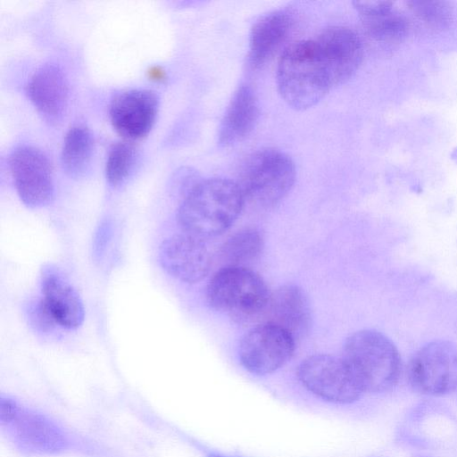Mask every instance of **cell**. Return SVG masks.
I'll return each mask as SVG.
<instances>
[{"mask_svg":"<svg viewBox=\"0 0 457 457\" xmlns=\"http://www.w3.org/2000/svg\"><path fill=\"white\" fill-rule=\"evenodd\" d=\"M281 98L295 110H306L335 87L327 60L316 38L295 42L281 54L276 71Z\"/></svg>","mask_w":457,"mask_h":457,"instance_id":"cell-1","label":"cell"},{"mask_svg":"<svg viewBox=\"0 0 457 457\" xmlns=\"http://www.w3.org/2000/svg\"><path fill=\"white\" fill-rule=\"evenodd\" d=\"M245 204L237 181L208 179L190 189L179 208L177 220L183 232L206 240L225 232Z\"/></svg>","mask_w":457,"mask_h":457,"instance_id":"cell-2","label":"cell"},{"mask_svg":"<svg viewBox=\"0 0 457 457\" xmlns=\"http://www.w3.org/2000/svg\"><path fill=\"white\" fill-rule=\"evenodd\" d=\"M342 358L363 392L387 391L399 378V352L378 331L363 329L352 334L345 340Z\"/></svg>","mask_w":457,"mask_h":457,"instance_id":"cell-3","label":"cell"},{"mask_svg":"<svg viewBox=\"0 0 457 457\" xmlns=\"http://www.w3.org/2000/svg\"><path fill=\"white\" fill-rule=\"evenodd\" d=\"M270 295L262 277L245 266L223 267L206 287L209 304L240 323L262 320Z\"/></svg>","mask_w":457,"mask_h":457,"instance_id":"cell-4","label":"cell"},{"mask_svg":"<svg viewBox=\"0 0 457 457\" xmlns=\"http://www.w3.org/2000/svg\"><path fill=\"white\" fill-rule=\"evenodd\" d=\"M295 175V163L286 153L276 148H263L247 156L237 183L245 203L269 208L288 194Z\"/></svg>","mask_w":457,"mask_h":457,"instance_id":"cell-5","label":"cell"},{"mask_svg":"<svg viewBox=\"0 0 457 457\" xmlns=\"http://www.w3.org/2000/svg\"><path fill=\"white\" fill-rule=\"evenodd\" d=\"M297 377L309 392L330 403H351L363 394L342 357L309 356L299 365Z\"/></svg>","mask_w":457,"mask_h":457,"instance_id":"cell-6","label":"cell"},{"mask_svg":"<svg viewBox=\"0 0 457 457\" xmlns=\"http://www.w3.org/2000/svg\"><path fill=\"white\" fill-rule=\"evenodd\" d=\"M295 338L285 328L262 322L241 338L238 356L243 367L262 376L275 372L293 356Z\"/></svg>","mask_w":457,"mask_h":457,"instance_id":"cell-7","label":"cell"},{"mask_svg":"<svg viewBox=\"0 0 457 457\" xmlns=\"http://www.w3.org/2000/svg\"><path fill=\"white\" fill-rule=\"evenodd\" d=\"M408 377L419 392L441 395L457 389V345L436 340L421 347L411 358Z\"/></svg>","mask_w":457,"mask_h":457,"instance_id":"cell-8","label":"cell"},{"mask_svg":"<svg viewBox=\"0 0 457 457\" xmlns=\"http://www.w3.org/2000/svg\"><path fill=\"white\" fill-rule=\"evenodd\" d=\"M9 168L17 194L30 208L49 204L54 198V179L47 156L33 146H20L9 157Z\"/></svg>","mask_w":457,"mask_h":457,"instance_id":"cell-9","label":"cell"},{"mask_svg":"<svg viewBox=\"0 0 457 457\" xmlns=\"http://www.w3.org/2000/svg\"><path fill=\"white\" fill-rule=\"evenodd\" d=\"M159 260L170 276L186 283L201 281L212 266V256L205 240L186 232L174 235L162 243Z\"/></svg>","mask_w":457,"mask_h":457,"instance_id":"cell-10","label":"cell"},{"mask_svg":"<svg viewBox=\"0 0 457 457\" xmlns=\"http://www.w3.org/2000/svg\"><path fill=\"white\" fill-rule=\"evenodd\" d=\"M159 100L154 92L134 88L117 94L109 105V117L116 132L135 140L151 130L158 112Z\"/></svg>","mask_w":457,"mask_h":457,"instance_id":"cell-11","label":"cell"},{"mask_svg":"<svg viewBox=\"0 0 457 457\" xmlns=\"http://www.w3.org/2000/svg\"><path fill=\"white\" fill-rule=\"evenodd\" d=\"M18 446L34 454H56L68 447L64 431L47 416L21 406L6 427Z\"/></svg>","mask_w":457,"mask_h":457,"instance_id":"cell-12","label":"cell"},{"mask_svg":"<svg viewBox=\"0 0 457 457\" xmlns=\"http://www.w3.org/2000/svg\"><path fill=\"white\" fill-rule=\"evenodd\" d=\"M315 38L329 66L335 87L343 84L361 62L363 49L358 34L346 27L333 26Z\"/></svg>","mask_w":457,"mask_h":457,"instance_id":"cell-13","label":"cell"},{"mask_svg":"<svg viewBox=\"0 0 457 457\" xmlns=\"http://www.w3.org/2000/svg\"><path fill=\"white\" fill-rule=\"evenodd\" d=\"M29 100L49 121L59 120L67 107L69 88L62 69L47 63L31 77L27 87Z\"/></svg>","mask_w":457,"mask_h":457,"instance_id":"cell-14","label":"cell"},{"mask_svg":"<svg viewBox=\"0 0 457 457\" xmlns=\"http://www.w3.org/2000/svg\"><path fill=\"white\" fill-rule=\"evenodd\" d=\"M263 322L276 324L296 339L309 330L311 308L307 296L295 285H284L271 293Z\"/></svg>","mask_w":457,"mask_h":457,"instance_id":"cell-15","label":"cell"},{"mask_svg":"<svg viewBox=\"0 0 457 457\" xmlns=\"http://www.w3.org/2000/svg\"><path fill=\"white\" fill-rule=\"evenodd\" d=\"M42 301L56 324L66 328H79L85 316L83 303L74 287L53 268L42 273Z\"/></svg>","mask_w":457,"mask_h":457,"instance_id":"cell-16","label":"cell"},{"mask_svg":"<svg viewBox=\"0 0 457 457\" xmlns=\"http://www.w3.org/2000/svg\"><path fill=\"white\" fill-rule=\"evenodd\" d=\"M292 25V15L284 10L265 14L253 25L248 52L252 69H260L269 62L287 38Z\"/></svg>","mask_w":457,"mask_h":457,"instance_id":"cell-17","label":"cell"},{"mask_svg":"<svg viewBox=\"0 0 457 457\" xmlns=\"http://www.w3.org/2000/svg\"><path fill=\"white\" fill-rule=\"evenodd\" d=\"M259 117V104L253 89L241 85L234 93L221 120L219 143L229 146L245 139Z\"/></svg>","mask_w":457,"mask_h":457,"instance_id":"cell-18","label":"cell"},{"mask_svg":"<svg viewBox=\"0 0 457 457\" xmlns=\"http://www.w3.org/2000/svg\"><path fill=\"white\" fill-rule=\"evenodd\" d=\"M353 5L361 17L368 34L378 41L401 38L408 28L407 21L393 10L386 1H355Z\"/></svg>","mask_w":457,"mask_h":457,"instance_id":"cell-19","label":"cell"},{"mask_svg":"<svg viewBox=\"0 0 457 457\" xmlns=\"http://www.w3.org/2000/svg\"><path fill=\"white\" fill-rule=\"evenodd\" d=\"M94 151V138L83 125H76L66 133L61 154L62 166L71 177L82 175L90 164Z\"/></svg>","mask_w":457,"mask_h":457,"instance_id":"cell-20","label":"cell"},{"mask_svg":"<svg viewBox=\"0 0 457 457\" xmlns=\"http://www.w3.org/2000/svg\"><path fill=\"white\" fill-rule=\"evenodd\" d=\"M263 248V238L259 230L247 228L232 234L222 244L220 257L227 266H244L255 260Z\"/></svg>","mask_w":457,"mask_h":457,"instance_id":"cell-21","label":"cell"},{"mask_svg":"<svg viewBox=\"0 0 457 457\" xmlns=\"http://www.w3.org/2000/svg\"><path fill=\"white\" fill-rule=\"evenodd\" d=\"M136 161V148L127 141L114 144L109 153L105 165L108 183L112 187L122 184L133 169Z\"/></svg>","mask_w":457,"mask_h":457,"instance_id":"cell-22","label":"cell"},{"mask_svg":"<svg viewBox=\"0 0 457 457\" xmlns=\"http://www.w3.org/2000/svg\"><path fill=\"white\" fill-rule=\"evenodd\" d=\"M411 8L426 22L442 25L447 21L449 10L440 2H413Z\"/></svg>","mask_w":457,"mask_h":457,"instance_id":"cell-23","label":"cell"},{"mask_svg":"<svg viewBox=\"0 0 457 457\" xmlns=\"http://www.w3.org/2000/svg\"><path fill=\"white\" fill-rule=\"evenodd\" d=\"M31 311V320L40 330L46 332L49 331L54 328V324H56L42 300L37 303Z\"/></svg>","mask_w":457,"mask_h":457,"instance_id":"cell-24","label":"cell"},{"mask_svg":"<svg viewBox=\"0 0 457 457\" xmlns=\"http://www.w3.org/2000/svg\"><path fill=\"white\" fill-rule=\"evenodd\" d=\"M21 405L9 397L2 395L0 398V423L2 427L9 425L17 416Z\"/></svg>","mask_w":457,"mask_h":457,"instance_id":"cell-25","label":"cell"},{"mask_svg":"<svg viewBox=\"0 0 457 457\" xmlns=\"http://www.w3.org/2000/svg\"><path fill=\"white\" fill-rule=\"evenodd\" d=\"M208 457H229V456L220 455V454H217V453H211L208 455Z\"/></svg>","mask_w":457,"mask_h":457,"instance_id":"cell-26","label":"cell"}]
</instances>
